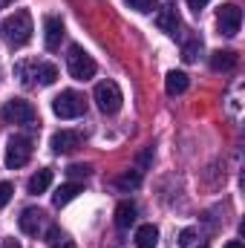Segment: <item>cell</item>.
<instances>
[{"mask_svg":"<svg viewBox=\"0 0 245 248\" xmlns=\"http://www.w3.org/2000/svg\"><path fill=\"white\" fill-rule=\"evenodd\" d=\"M32 15L26 9H17L15 15H9L6 20H0V38L9 44V46H26L32 41Z\"/></svg>","mask_w":245,"mask_h":248,"instance_id":"6da1fadb","label":"cell"},{"mask_svg":"<svg viewBox=\"0 0 245 248\" xmlns=\"http://www.w3.org/2000/svg\"><path fill=\"white\" fill-rule=\"evenodd\" d=\"M92 98H95L98 110H101V113H107V116L119 113V110H122V104H124V95H122V90H119V84H116V81H101V84H95Z\"/></svg>","mask_w":245,"mask_h":248,"instance_id":"7a4b0ae2","label":"cell"},{"mask_svg":"<svg viewBox=\"0 0 245 248\" xmlns=\"http://www.w3.org/2000/svg\"><path fill=\"white\" fill-rule=\"evenodd\" d=\"M52 113H55L58 119H78V116L87 113V101H84L81 93H75V90H63L61 95L52 101Z\"/></svg>","mask_w":245,"mask_h":248,"instance_id":"3957f363","label":"cell"},{"mask_svg":"<svg viewBox=\"0 0 245 248\" xmlns=\"http://www.w3.org/2000/svg\"><path fill=\"white\" fill-rule=\"evenodd\" d=\"M66 69H69V75H72L75 81H90L98 66H95V61H92L78 44H72V46H69V55H66Z\"/></svg>","mask_w":245,"mask_h":248,"instance_id":"277c9868","label":"cell"},{"mask_svg":"<svg viewBox=\"0 0 245 248\" xmlns=\"http://www.w3.org/2000/svg\"><path fill=\"white\" fill-rule=\"evenodd\" d=\"M6 124H35L38 122V110L26 101V98H9L0 110Z\"/></svg>","mask_w":245,"mask_h":248,"instance_id":"5b68a950","label":"cell"},{"mask_svg":"<svg viewBox=\"0 0 245 248\" xmlns=\"http://www.w3.org/2000/svg\"><path fill=\"white\" fill-rule=\"evenodd\" d=\"M216 26H219V35L234 38V35L240 32V26H243V9H240L237 3L219 6V12H216Z\"/></svg>","mask_w":245,"mask_h":248,"instance_id":"8992f818","label":"cell"},{"mask_svg":"<svg viewBox=\"0 0 245 248\" xmlns=\"http://www.w3.org/2000/svg\"><path fill=\"white\" fill-rule=\"evenodd\" d=\"M29 159H32V141H29L26 136H12V139H9V147H6V168L17 170V168H23Z\"/></svg>","mask_w":245,"mask_h":248,"instance_id":"52a82bcc","label":"cell"},{"mask_svg":"<svg viewBox=\"0 0 245 248\" xmlns=\"http://www.w3.org/2000/svg\"><path fill=\"white\" fill-rule=\"evenodd\" d=\"M52 150L61 156V153H72V150H78L81 144H84V133H78V130H58L55 136H52Z\"/></svg>","mask_w":245,"mask_h":248,"instance_id":"ba28073f","label":"cell"},{"mask_svg":"<svg viewBox=\"0 0 245 248\" xmlns=\"http://www.w3.org/2000/svg\"><path fill=\"white\" fill-rule=\"evenodd\" d=\"M61 38H63V20L61 17H55V15L44 17V44H46V49L55 52L61 46Z\"/></svg>","mask_w":245,"mask_h":248,"instance_id":"9c48e42d","label":"cell"},{"mask_svg":"<svg viewBox=\"0 0 245 248\" xmlns=\"http://www.w3.org/2000/svg\"><path fill=\"white\" fill-rule=\"evenodd\" d=\"M179 12H176V6H162L159 12H156V26L162 29V32H168V35H176V29H179Z\"/></svg>","mask_w":245,"mask_h":248,"instance_id":"30bf717a","label":"cell"},{"mask_svg":"<svg viewBox=\"0 0 245 248\" xmlns=\"http://www.w3.org/2000/svg\"><path fill=\"white\" fill-rule=\"evenodd\" d=\"M17 222H20V231H23V234L38 237V231H41V225H44V211H41V208H26Z\"/></svg>","mask_w":245,"mask_h":248,"instance_id":"8fae6325","label":"cell"},{"mask_svg":"<svg viewBox=\"0 0 245 248\" xmlns=\"http://www.w3.org/2000/svg\"><path fill=\"white\" fill-rule=\"evenodd\" d=\"M159 246V228L156 225H138L136 228V248H156Z\"/></svg>","mask_w":245,"mask_h":248,"instance_id":"7c38bea8","label":"cell"},{"mask_svg":"<svg viewBox=\"0 0 245 248\" xmlns=\"http://www.w3.org/2000/svg\"><path fill=\"white\" fill-rule=\"evenodd\" d=\"M187 84H190V78L179 72V69H173V72H168V78H165V90H168V95H182L184 90H187Z\"/></svg>","mask_w":245,"mask_h":248,"instance_id":"4fadbf2b","label":"cell"},{"mask_svg":"<svg viewBox=\"0 0 245 248\" xmlns=\"http://www.w3.org/2000/svg\"><path fill=\"white\" fill-rule=\"evenodd\" d=\"M211 66H214L216 72H228V69H234V66H237V52H231V49H219V52H214V55H211Z\"/></svg>","mask_w":245,"mask_h":248,"instance_id":"5bb4252c","label":"cell"},{"mask_svg":"<svg viewBox=\"0 0 245 248\" xmlns=\"http://www.w3.org/2000/svg\"><path fill=\"white\" fill-rule=\"evenodd\" d=\"M35 78H38V84L49 87V84H55V78H58V66L49 63V61H35Z\"/></svg>","mask_w":245,"mask_h":248,"instance_id":"9a60e30c","label":"cell"},{"mask_svg":"<svg viewBox=\"0 0 245 248\" xmlns=\"http://www.w3.org/2000/svg\"><path fill=\"white\" fill-rule=\"evenodd\" d=\"M78 193H81V185H78V182H66V185H61L58 190H55L52 202H55V208H63V205H69Z\"/></svg>","mask_w":245,"mask_h":248,"instance_id":"2e32d148","label":"cell"},{"mask_svg":"<svg viewBox=\"0 0 245 248\" xmlns=\"http://www.w3.org/2000/svg\"><path fill=\"white\" fill-rule=\"evenodd\" d=\"M136 222V205L133 202H119L116 208V225L119 228H130Z\"/></svg>","mask_w":245,"mask_h":248,"instance_id":"e0dca14e","label":"cell"},{"mask_svg":"<svg viewBox=\"0 0 245 248\" xmlns=\"http://www.w3.org/2000/svg\"><path fill=\"white\" fill-rule=\"evenodd\" d=\"M49 185H52V170H46V168H44V170H38V173L29 179V185H26V187H29V193H35V196H38V193H44Z\"/></svg>","mask_w":245,"mask_h":248,"instance_id":"ac0fdd59","label":"cell"},{"mask_svg":"<svg viewBox=\"0 0 245 248\" xmlns=\"http://www.w3.org/2000/svg\"><path fill=\"white\" fill-rule=\"evenodd\" d=\"M199 52H202V38H199V35H190V38L182 44V61L193 63L196 58H199Z\"/></svg>","mask_w":245,"mask_h":248,"instance_id":"d6986e66","label":"cell"},{"mask_svg":"<svg viewBox=\"0 0 245 248\" xmlns=\"http://www.w3.org/2000/svg\"><path fill=\"white\" fill-rule=\"evenodd\" d=\"M46 246L49 248H72V240L63 234L61 228H49L46 231Z\"/></svg>","mask_w":245,"mask_h":248,"instance_id":"ffe728a7","label":"cell"},{"mask_svg":"<svg viewBox=\"0 0 245 248\" xmlns=\"http://www.w3.org/2000/svg\"><path fill=\"white\" fill-rule=\"evenodd\" d=\"M138 182H141V170H127L124 176H119V187H138Z\"/></svg>","mask_w":245,"mask_h":248,"instance_id":"44dd1931","label":"cell"},{"mask_svg":"<svg viewBox=\"0 0 245 248\" xmlns=\"http://www.w3.org/2000/svg\"><path fill=\"white\" fill-rule=\"evenodd\" d=\"M90 170H92L90 165H69V168H66V176H69V179H87Z\"/></svg>","mask_w":245,"mask_h":248,"instance_id":"7402d4cb","label":"cell"},{"mask_svg":"<svg viewBox=\"0 0 245 248\" xmlns=\"http://www.w3.org/2000/svg\"><path fill=\"white\" fill-rule=\"evenodd\" d=\"M127 6L136 9V12H153L159 6V0H127Z\"/></svg>","mask_w":245,"mask_h":248,"instance_id":"603a6c76","label":"cell"},{"mask_svg":"<svg viewBox=\"0 0 245 248\" xmlns=\"http://www.w3.org/2000/svg\"><path fill=\"white\" fill-rule=\"evenodd\" d=\"M12 193H15V187L9 185V182H0V208H6V205H9Z\"/></svg>","mask_w":245,"mask_h":248,"instance_id":"cb8c5ba5","label":"cell"},{"mask_svg":"<svg viewBox=\"0 0 245 248\" xmlns=\"http://www.w3.org/2000/svg\"><path fill=\"white\" fill-rule=\"evenodd\" d=\"M193 240H196V231L193 228H184L182 234H179V246H190Z\"/></svg>","mask_w":245,"mask_h":248,"instance_id":"d4e9b609","label":"cell"},{"mask_svg":"<svg viewBox=\"0 0 245 248\" xmlns=\"http://www.w3.org/2000/svg\"><path fill=\"white\" fill-rule=\"evenodd\" d=\"M208 3H211V0H187V6H190V9H193L196 15H199V12H202V9H205Z\"/></svg>","mask_w":245,"mask_h":248,"instance_id":"484cf974","label":"cell"},{"mask_svg":"<svg viewBox=\"0 0 245 248\" xmlns=\"http://www.w3.org/2000/svg\"><path fill=\"white\" fill-rule=\"evenodd\" d=\"M0 248H20L17 240H0Z\"/></svg>","mask_w":245,"mask_h":248,"instance_id":"4316f807","label":"cell"},{"mask_svg":"<svg viewBox=\"0 0 245 248\" xmlns=\"http://www.w3.org/2000/svg\"><path fill=\"white\" fill-rule=\"evenodd\" d=\"M225 248H245L240 240H231V243H225Z\"/></svg>","mask_w":245,"mask_h":248,"instance_id":"83f0119b","label":"cell"},{"mask_svg":"<svg viewBox=\"0 0 245 248\" xmlns=\"http://www.w3.org/2000/svg\"><path fill=\"white\" fill-rule=\"evenodd\" d=\"M3 6H9V0H0V9H3Z\"/></svg>","mask_w":245,"mask_h":248,"instance_id":"f1b7e54d","label":"cell"},{"mask_svg":"<svg viewBox=\"0 0 245 248\" xmlns=\"http://www.w3.org/2000/svg\"><path fill=\"white\" fill-rule=\"evenodd\" d=\"M196 248H208V246H196Z\"/></svg>","mask_w":245,"mask_h":248,"instance_id":"f546056e","label":"cell"}]
</instances>
